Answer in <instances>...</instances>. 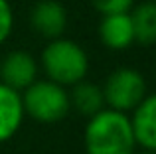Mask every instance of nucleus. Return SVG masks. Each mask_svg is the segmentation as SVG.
<instances>
[{"label": "nucleus", "instance_id": "14", "mask_svg": "<svg viewBox=\"0 0 156 154\" xmlns=\"http://www.w3.org/2000/svg\"><path fill=\"white\" fill-rule=\"evenodd\" d=\"M134 154H156V150H144V148H136Z\"/></svg>", "mask_w": 156, "mask_h": 154}, {"label": "nucleus", "instance_id": "11", "mask_svg": "<svg viewBox=\"0 0 156 154\" xmlns=\"http://www.w3.org/2000/svg\"><path fill=\"white\" fill-rule=\"evenodd\" d=\"M129 14L134 30V44L150 47L156 42V4L152 0H144L134 4Z\"/></svg>", "mask_w": 156, "mask_h": 154}, {"label": "nucleus", "instance_id": "7", "mask_svg": "<svg viewBox=\"0 0 156 154\" xmlns=\"http://www.w3.org/2000/svg\"><path fill=\"white\" fill-rule=\"evenodd\" d=\"M129 123L136 148L156 150V97L152 93L129 113Z\"/></svg>", "mask_w": 156, "mask_h": 154}, {"label": "nucleus", "instance_id": "12", "mask_svg": "<svg viewBox=\"0 0 156 154\" xmlns=\"http://www.w3.org/2000/svg\"><path fill=\"white\" fill-rule=\"evenodd\" d=\"M89 2L101 16H107V14L130 12V8L136 4V0H89Z\"/></svg>", "mask_w": 156, "mask_h": 154}, {"label": "nucleus", "instance_id": "4", "mask_svg": "<svg viewBox=\"0 0 156 154\" xmlns=\"http://www.w3.org/2000/svg\"><path fill=\"white\" fill-rule=\"evenodd\" d=\"M101 89L105 97V107L125 115H129L148 95L144 75L134 67H117L107 75Z\"/></svg>", "mask_w": 156, "mask_h": 154}, {"label": "nucleus", "instance_id": "13", "mask_svg": "<svg viewBox=\"0 0 156 154\" xmlns=\"http://www.w3.org/2000/svg\"><path fill=\"white\" fill-rule=\"evenodd\" d=\"M14 32V8L10 0H0V46L8 42Z\"/></svg>", "mask_w": 156, "mask_h": 154}, {"label": "nucleus", "instance_id": "9", "mask_svg": "<svg viewBox=\"0 0 156 154\" xmlns=\"http://www.w3.org/2000/svg\"><path fill=\"white\" fill-rule=\"evenodd\" d=\"M26 119L22 107V97L18 91L0 83V144L8 142L18 135Z\"/></svg>", "mask_w": 156, "mask_h": 154}, {"label": "nucleus", "instance_id": "2", "mask_svg": "<svg viewBox=\"0 0 156 154\" xmlns=\"http://www.w3.org/2000/svg\"><path fill=\"white\" fill-rule=\"evenodd\" d=\"M40 71H44L46 79L63 87L83 81L89 73V55L77 42L69 38H55L46 44L42 55L38 59Z\"/></svg>", "mask_w": 156, "mask_h": 154}, {"label": "nucleus", "instance_id": "3", "mask_svg": "<svg viewBox=\"0 0 156 154\" xmlns=\"http://www.w3.org/2000/svg\"><path fill=\"white\" fill-rule=\"evenodd\" d=\"M24 115L40 124H55L71 113L67 87L50 79H36L20 93Z\"/></svg>", "mask_w": 156, "mask_h": 154}, {"label": "nucleus", "instance_id": "1", "mask_svg": "<svg viewBox=\"0 0 156 154\" xmlns=\"http://www.w3.org/2000/svg\"><path fill=\"white\" fill-rule=\"evenodd\" d=\"M83 146L85 154H134L136 142L129 115L103 109L89 117L83 131Z\"/></svg>", "mask_w": 156, "mask_h": 154}, {"label": "nucleus", "instance_id": "8", "mask_svg": "<svg viewBox=\"0 0 156 154\" xmlns=\"http://www.w3.org/2000/svg\"><path fill=\"white\" fill-rule=\"evenodd\" d=\"M97 32L101 44L111 51H125L134 44V30L129 12L101 16Z\"/></svg>", "mask_w": 156, "mask_h": 154}, {"label": "nucleus", "instance_id": "10", "mask_svg": "<svg viewBox=\"0 0 156 154\" xmlns=\"http://www.w3.org/2000/svg\"><path fill=\"white\" fill-rule=\"evenodd\" d=\"M67 93H69V107H71V111H77L79 115L87 117V119L97 115L103 109H107L101 85L91 83L87 79L71 85L67 89Z\"/></svg>", "mask_w": 156, "mask_h": 154}, {"label": "nucleus", "instance_id": "5", "mask_svg": "<svg viewBox=\"0 0 156 154\" xmlns=\"http://www.w3.org/2000/svg\"><path fill=\"white\" fill-rule=\"evenodd\" d=\"M40 79V63L30 51L12 50L0 61V83L22 93Z\"/></svg>", "mask_w": 156, "mask_h": 154}, {"label": "nucleus", "instance_id": "6", "mask_svg": "<svg viewBox=\"0 0 156 154\" xmlns=\"http://www.w3.org/2000/svg\"><path fill=\"white\" fill-rule=\"evenodd\" d=\"M67 8L57 0H38L30 10V26L40 38L55 40L67 30Z\"/></svg>", "mask_w": 156, "mask_h": 154}]
</instances>
